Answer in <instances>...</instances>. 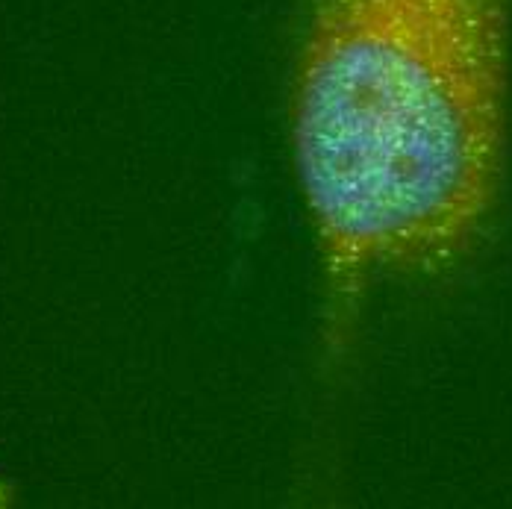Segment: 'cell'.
Here are the masks:
<instances>
[{"mask_svg":"<svg viewBox=\"0 0 512 509\" xmlns=\"http://www.w3.org/2000/svg\"><path fill=\"white\" fill-rule=\"evenodd\" d=\"M510 0H318L295 89V159L327 280L474 239L501 174Z\"/></svg>","mask_w":512,"mask_h":509,"instance_id":"obj_1","label":"cell"}]
</instances>
